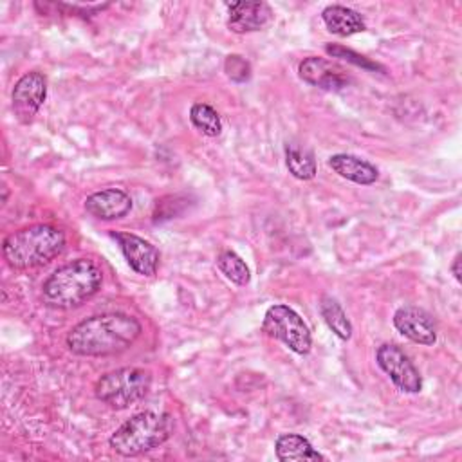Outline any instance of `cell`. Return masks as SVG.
I'll return each instance as SVG.
<instances>
[{
    "label": "cell",
    "instance_id": "6da1fadb",
    "mask_svg": "<svg viewBox=\"0 0 462 462\" xmlns=\"http://www.w3.org/2000/svg\"><path fill=\"white\" fill-rule=\"evenodd\" d=\"M141 332L143 325L134 316L105 312L74 325L67 334V346L76 356H114L130 348Z\"/></svg>",
    "mask_w": 462,
    "mask_h": 462
},
{
    "label": "cell",
    "instance_id": "7a4b0ae2",
    "mask_svg": "<svg viewBox=\"0 0 462 462\" xmlns=\"http://www.w3.org/2000/svg\"><path fill=\"white\" fill-rule=\"evenodd\" d=\"M103 282L99 265L90 258H76L58 267L42 285L43 301L54 309H74L90 300Z\"/></svg>",
    "mask_w": 462,
    "mask_h": 462
},
{
    "label": "cell",
    "instance_id": "3957f363",
    "mask_svg": "<svg viewBox=\"0 0 462 462\" xmlns=\"http://www.w3.org/2000/svg\"><path fill=\"white\" fill-rule=\"evenodd\" d=\"M65 247V235L51 224H32L9 233L2 242L5 262L18 271L32 269L54 260Z\"/></svg>",
    "mask_w": 462,
    "mask_h": 462
},
{
    "label": "cell",
    "instance_id": "277c9868",
    "mask_svg": "<svg viewBox=\"0 0 462 462\" xmlns=\"http://www.w3.org/2000/svg\"><path fill=\"white\" fill-rule=\"evenodd\" d=\"M170 413L141 411L125 420L108 439L110 448L123 457H137L164 444L173 433Z\"/></svg>",
    "mask_w": 462,
    "mask_h": 462
},
{
    "label": "cell",
    "instance_id": "5b68a950",
    "mask_svg": "<svg viewBox=\"0 0 462 462\" xmlns=\"http://www.w3.org/2000/svg\"><path fill=\"white\" fill-rule=\"evenodd\" d=\"M152 384V375L144 368L125 366L101 375L94 386L96 397L114 408L125 410L141 401Z\"/></svg>",
    "mask_w": 462,
    "mask_h": 462
},
{
    "label": "cell",
    "instance_id": "8992f818",
    "mask_svg": "<svg viewBox=\"0 0 462 462\" xmlns=\"http://www.w3.org/2000/svg\"><path fill=\"white\" fill-rule=\"evenodd\" d=\"M262 330L278 341H282L285 346H289L292 352L305 356L310 352L312 346V336L303 321V318L291 309L289 305L278 303L267 309L262 323Z\"/></svg>",
    "mask_w": 462,
    "mask_h": 462
},
{
    "label": "cell",
    "instance_id": "52a82bcc",
    "mask_svg": "<svg viewBox=\"0 0 462 462\" xmlns=\"http://www.w3.org/2000/svg\"><path fill=\"white\" fill-rule=\"evenodd\" d=\"M375 361L401 392L419 393L422 390V377L401 346L392 343L381 345L375 352Z\"/></svg>",
    "mask_w": 462,
    "mask_h": 462
},
{
    "label": "cell",
    "instance_id": "ba28073f",
    "mask_svg": "<svg viewBox=\"0 0 462 462\" xmlns=\"http://www.w3.org/2000/svg\"><path fill=\"white\" fill-rule=\"evenodd\" d=\"M47 96V78L45 74L32 70L23 74L13 88L11 105L16 119L23 125L31 123Z\"/></svg>",
    "mask_w": 462,
    "mask_h": 462
},
{
    "label": "cell",
    "instance_id": "9c48e42d",
    "mask_svg": "<svg viewBox=\"0 0 462 462\" xmlns=\"http://www.w3.org/2000/svg\"><path fill=\"white\" fill-rule=\"evenodd\" d=\"M112 238L119 244V249L128 265L143 276H153L159 269V249L139 235L128 231H112Z\"/></svg>",
    "mask_w": 462,
    "mask_h": 462
},
{
    "label": "cell",
    "instance_id": "30bf717a",
    "mask_svg": "<svg viewBox=\"0 0 462 462\" xmlns=\"http://www.w3.org/2000/svg\"><path fill=\"white\" fill-rule=\"evenodd\" d=\"M393 327L404 337L419 345H433L437 341V327L430 312L415 305L399 307L393 314Z\"/></svg>",
    "mask_w": 462,
    "mask_h": 462
},
{
    "label": "cell",
    "instance_id": "8fae6325",
    "mask_svg": "<svg viewBox=\"0 0 462 462\" xmlns=\"http://www.w3.org/2000/svg\"><path fill=\"white\" fill-rule=\"evenodd\" d=\"M300 78L314 87L325 88V90H339L345 88L350 81L346 70L327 58L319 56H309L298 65Z\"/></svg>",
    "mask_w": 462,
    "mask_h": 462
},
{
    "label": "cell",
    "instance_id": "7c38bea8",
    "mask_svg": "<svg viewBox=\"0 0 462 462\" xmlns=\"http://www.w3.org/2000/svg\"><path fill=\"white\" fill-rule=\"evenodd\" d=\"M227 7V27L236 34L262 31L274 18V13L265 2H231Z\"/></svg>",
    "mask_w": 462,
    "mask_h": 462
},
{
    "label": "cell",
    "instance_id": "4fadbf2b",
    "mask_svg": "<svg viewBox=\"0 0 462 462\" xmlns=\"http://www.w3.org/2000/svg\"><path fill=\"white\" fill-rule=\"evenodd\" d=\"M85 209L99 220H117L130 213L132 197L121 188H106L88 195Z\"/></svg>",
    "mask_w": 462,
    "mask_h": 462
},
{
    "label": "cell",
    "instance_id": "5bb4252c",
    "mask_svg": "<svg viewBox=\"0 0 462 462\" xmlns=\"http://www.w3.org/2000/svg\"><path fill=\"white\" fill-rule=\"evenodd\" d=\"M328 166L339 177L352 180L356 184H361V186H370L379 179V170L372 162H368L357 155H352V153L330 155Z\"/></svg>",
    "mask_w": 462,
    "mask_h": 462
},
{
    "label": "cell",
    "instance_id": "9a60e30c",
    "mask_svg": "<svg viewBox=\"0 0 462 462\" xmlns=\"http://www.w3.org/2000/svg\"><path fill=\"white\" fill-rule=\"evenodd\" d=\"M321 18L332 34L343 38L363 32L366 29L363 16L346 5H328L323 9Z\"/></svg>",
    "mask_w": 462,
    "mask_h": 462
},
{
    "label": "cell",
    "instance_id": "2e32d148",
    "mask_svg": "<svg viewBox=\"0 0 462 462\" xmlns=\"http://www.w3.org/2000/svg\"><path fill=\"white\" fill-rule=\"evenodd\" d=\"M274 451L282 462L325 460V457L316 451L312 444L300 433H282L274 442Z\"/></svg>",
    "mask_w": 462,
    "mask_h": 462
},
{
    "label": "cell",
    "instance_id": "e0dca14e",
    "mask_svg": "<svg viewBox=\"0 0 462 462\" xmlns=\"http://www.w3.org/2000/svg\"><path fill=\"white\" fill-rule=\"evenodd\" d=\"M319 312L327 327L343 341H348L352 337V323L346 318L343 307L339 301L328 294L319 298Z\"/></svg>",
    "mask_w": 462,
    "mask_h": 462
},
{
    "label": "cell",
    "instance_id": "ac0fdd59",
    "mask_svg": "<svg viewBox=\"0 0 462 462\" xmlns=\"http://www.w3.org/2000/svg\"><path fill=\"white\" fill-rule=\"evenodd\" d=\"M285 164L289 173L300 180H310L318 171L314 153L309 148H301L298 144L285 146Z\"/></svg>",
    "mask_w": 462,
    "mask_h": 462
},
{
    "label": "cell",
    "instance_id": "d6986e66",
    "mask_svg": "<svg viewBox=\"0 0 462 462\" xmlns=\"http://www.w3.org/2000/svg\"><path fill=\"white\" fill-rule=\"evenodd\" d=\"M189 121L193 126L208 137H217L222 132V121L218 112L208 103H195L189 108Z\"/></svg>",
    "mask_w": 462,
    "mask_h": 462
},
{
    "label": "cell",
    "instance_id": "ffe728a7",
    "mask_svg": "<svg viewBox=\"0 0 462 462\" xmlns=\"http://www.w3.org/2000/svg\"><path fill=\"white\" fill-rule=\"evenodd\" d=\"M217 267L227 280L236 285H247L251 280V271L247 263L235 251H222L217 256Z\"/></svg>",
    "mask_w": 462,
    "mask_h": 462
},
{
    "label": "cell",
    "instance_id": "44dd1931",
    "mask_svg": "<svg viewBox=\"0 0 462 462\" xmlns=\"http://www.w3.org/2000/svg\"><path fill=\"white\" fill-rule=\"evenodd\" d=\"M325 52H327L328 56H332V58H341V60H345V61H348V63H354V65H357V67H361V69H366V70H384L379 63H374V61H370L366 56H363V54H359V52H356V51H352V49H346V47H343V45L327 43V45H325Z\"/></svg>",
    "mask_w": 462,
    "mask_h": 462
},
{
    "label": "cell",
    "instance_id": "7402d4cb",
    "mask_svg": "<svg viewBox=\"0 0 462 462\" xmlns=\"http://www.w3.org/2000/svg\"><path fill=\"white\" fill-rule=\"evenodd\" d=\"M226 76L235 83H245L251 78V63L240 54H229L224 61Z\"/></svg>",
    "mask_w": 462,
    "mask_h": 462
},
{
    "label": "cell",
    "instance_id": "603a6c76",
    "mask_svg": "<svg viewBox=\"0 0 462 462\" xmlns=\"http://www.w3.org/2000/svg\"><path fill=\"white\" fill-rule=\"evenodd\" d=\"M460 258H462V254L457 253V256L453 258V263H451V271H453V276H455L457 282L462 280V276H460V274H462V273H460V262H462V260H460Z\"/></svg>",
    "mask_w": 462,
    "mask_h": 462
}]
</instances>
